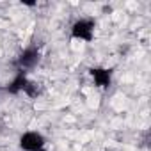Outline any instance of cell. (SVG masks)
<instances>
[{
    "mask_svg": "<svg viewBox=\"0 0 151 151\" xmlns=\"http://www.w3.org/2000/svg\"><path fill=\"white\" fill-rule=\"evenodd\" d=\"M69 36L75 41H82V43H91L96 36V20L89 16L77 18L71 27H69Z\"/></svg>",
    "mask_w": 151,
    "mask_h": 151,
    "instance_id": "6da1fadb",
    "label": "cell"
},
{
    "mask_svg": "<svg viewBox=\"0 0 151 151\" xmlns=\"http://www.w3.org/2000/svg\"><path fill=\"white\" fill-rule=\"evenodd\" d=\"M39 62H41V48H39L37 45H29V46H25V48L18 53V57H16V60H14L16 71H25V73H29V71H32L34 68H37Z\"/></svg>",
    "mask_w": 151,
    "mask_h": 151,
    "instance_id": "7a4b0ae2",
    "label": "cell"
},
{
    "mask_svg": "<svg viewBox=\"0 0 151 151\" xmlns=\"http://www.w3.org/2000/svg\"><path fill=\"white\" fill-rule=\"evenodd\" d=\"M48 140L37 130H27L18 139V147L22 151H46Z\"/></svg>",
    "mask_w": 151,
    "mask_h": 151,
    "instance_id": "3957f363",
    "label": "cell"
},
{
    "mask_svg": "<svg viewBox=\"0 0 151 151\" xmlns=\"http://www.w3.org/2000/svg\"><path fill=\"white\" fill-rule=\"evenodd\" d=\"M89 77L98 89H109L114 80V69L107 66H93L89 68Z\"/></svg>",
    "mask_w": 151,
    "mask_h": 151,
    "instance_id": "277c9868",
    "label": "cell"
},
{
    "mask_svg": "<svg viewBox=\"0 0 151 151\" xmlns=\"http://www.w3.org/2000/svg\"><path fill=\"white\" fill-rule=\"evenodd\" d=\"M29 73L25 71H16L14 77L7 82L6 86V93L11 94V96H18V94H23L25 89H27V84H29Z\"/></svg>",
    "mask_w": 151,
    "mask_h": 151,
    "instance_id": "5b68a950",
    "label": "cell"
},
{
    "mask_svg": "<svg viewBox=\"0 0 151 151\" xmlns=\"http://www.w3.org/2000/svg\"><path fill=\"white\" fill-rule=\"evenodd\" d=\"M25 96H29V98H37L39 94H41V87H39V84L37 82H34V80H29V84H27V89H25V93H23Z\"/></svg>",
    "mask_w": 151,
    "mask_h": 151,
    "instance_id": "8992f818",
    "label": "cell"
},
{
    "mask_svg": "<svg viewBox=\"0 0 151 151\" xmlns=\"http://www.w3.org/2000/svg\"><path fill=\"white\" fill-rule=\"evenodd\" d=\"M0 93H2V86H0Z\"/></svg>",
    "mask_w": 151,
    "mask_h": 151,
    "instance_id": "52a82bcc",
    "label": "cell"
}]
</instances>
